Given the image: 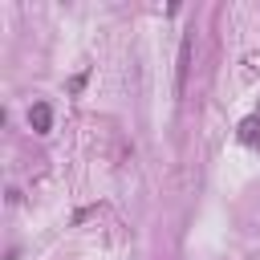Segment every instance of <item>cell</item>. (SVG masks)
I'll return each mask as SVG.
<instances>
[{
    "label": "cell",
    "instance_id": "obj_3",
    "mask_svg": "<svg viewBox=\"0 0 260 260\" xmlns=\"http://www.w3.org/2000/svg\"><path fill=\"white\" fill-rule=\"evenodd\" d=\"M240 138H244V142H256V138H260V118H244Z\"/></svg>",
    "mask_w": 260,
    "mask_h": 260
},
{
    "label": "cell",
    "instance_id": "obj_1",
    "mask_svg": "<svg viewBox=\"0 0 260 260\" xmlns=\"http://www.w3.org/2000/svg\"><path fill=\"white\" fill-rule=\"evenodd\" d=\"M187 69H191V37L179 41V65H175V93H179V98H183V89H187Z\"/></svg>",
    "mask_w": 260,
    "mask_h": 260
},
{
    "label": "cell",
    "instance_id": "obj_2",
    "mask_svg": "<svg viewBox=\"0 0 260 260\" xmlns=\"http://www.w3.org/2000/svg\"><path fill=\"white\" fill-rule=\"evenodd\" d=\"M28 126H32V134H49V130H53V110H49V102H32V106H28Z\"/></svg>",
    "mask_w": 260,
    "mask_h": 260
}]
</instances>
